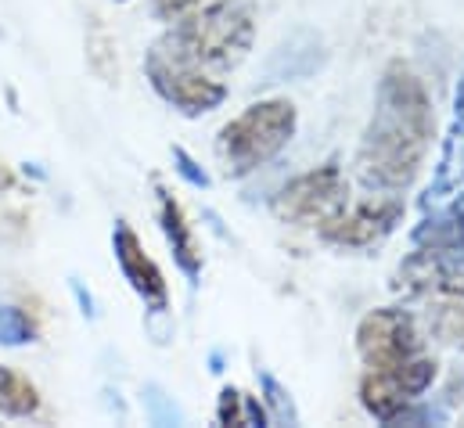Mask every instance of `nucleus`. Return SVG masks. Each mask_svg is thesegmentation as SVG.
Returning <instances> with one entry per match:
<instances>
[{
  "label": "nucleus",
  "instance_id": "obj_6",
  "mask_svg": "<svg viewBox=\"0 0 464 428\" xmlns=\"http://www.w3.org/2000/svg\"><path fill=\"white\" fill-rule=\"evenodd\" d=\"M356 353L367 371H396L411 356L425 353V335L411 310L382 306L356 324Z\"/></svg>",
  "mask_w": 464,
  "mask_h": 428
},
{
  "label": "nucleus",
  "instance_id": "obj_1",
  "mask_svg": "<svg viewBox=\"0 0 464 428\" xmlns=\"http://www.w3.org/2000/svg\"><path fill=\"white\" fill-rule=\"evenodd\" d=\"M436 137V108L421 76L407 62H389L371 122L356 148V177L367 191H407Z\"/></svg>",
  "mask_w": 464,
  "mask_h": 428
},
{
  "label": "nucleus",
  "instance_id": "obj_13",
  "mask_svg": "<svg viewBox=\"0 0 464 428\" xmlns=\"http://www.w3.org/2000/svg\"><path fill=\"white\" fill-rule=\"evenodd\" d=\"M411 238L414 245H429V248H464V191L443 213L425 216Z\"/></svg>",
  "mask_w": 464,
  "mask_h": 428
},
{
  "label": "nucleus",
  "instance_id": "obj_8",
  "mask_svg": "<svg viewBox=\"0 0 464 428\" xmlns=\"http://www.w3.org/2000/svg\"><path fill=\"white\" fill-rule=\"evenodd\" d=\"M144 73H148V83L151 91L173 105L184 115H209L213 108H220L227 102V83L209 76V73H198V69H184V65H173V62H162L155 54L144 58Z\"/></svg>",
  "mask_w": 464,
  "mask_h": 428
},
{
  "label": "nucleus",
  "instance_id": "obj_21",
  "mask_svg": "<svg viewBox=\"0 0 464 428\" xmlns=\"http://www.w3.org/2000/svg\"><path fill=\"white\" fill-rule=\"evenodd\" d=\"M202 4H209V0H151V15L159 22H173V18H180V15H188Z\"/></svg>",
  "mask_w": 464,
  "mask_h": 428
},
{
  "label": "nucleus",
  "instance_id": "obj_18",
  "mask_svg": "<svg viewBox=\"0 0 464 428\" xmlns=\"http://www.w3.org/2000/svg\"><path fill=\"white\" fill-rule=\"evenodd\" d=\"M259 389H263V407L274 422H285V425H295L299 414H295V404H292V393L274 378V374H259Z\"/></svg>",
  "mask_w": 464,
  "mask_h": 428
},
{
  "label": "nucleus",
  "instance_id": "obj_23",
  "mask_svg": "<svg viewBox=\"0 0 464 428\" xmlns=\"http://www.w3.org/2000/svg\"><path fill=\"white\" fill-rule=\"evenodd\" d=\"M119 4H122V0H119Z\"/></svg>",
  "mask_w": 464,
  "mask_h": 428
},
{
  "label": "nucleus",
  "instance_id": "obj_11",
  "mask_svg": "<svg viewBox=\"0 0 464 428\" xmlns=\"http://www.w3.org/2000/svg\"><path fill=\"white\" fill-rule=\"evenodd\" d=\"M360 404H363V411H367L374 422L396 425L400 414H403L414 400L400 389V382H396L389 371H363V378H360Z\"/></svg>",
  "mask_w": 464,
  "mask_h": 428
},
{
  "label": "nucleus",
  "instance_id": "obj_20",
  "mask_svg": "<svg viewBox=\"0 0 464 428\" xmlns=\"http://www.w3.org/2000/svg\"><path fill=\"white\" fill-rule=\"evenodd\" d=\"M173 162H177V173H180L191 188H209V173H206L184 148H173Z\"/></svg>",
  "mask_w": 464,
  "mask_h": 428
},
{
  "label": "nucleus",
  "instance_id": "obj_19",
  "mask_svg": "<svg viewBox=\"0 0 464 428\" xmlns=\"http://www.w3.org/2000/svg\"><path fill=\"white\" fill-rule=\"evenodd\" d=\"M33 338H36V327L18 306H0V342L4 345H25Z\"/></svg>",
  "mask_w": 464,
  "mask_h": 428
},
{
  "label": "nucleus",
  "instance_id": "obj_5",
  "mask_svg": "<svg viewBox=\"0 0 464 428\" xmlns=\"http://www.w3.org/2000/svg\"><path fill=\"white\" fill-rule=\"evenodd\" d=\"M403 213H407V206H403L400 191H371L356 202L349 199L328 223L317 227V238L332 248H349V252L374 248L403 223Z\"/></svg>",
  "mask_w": 464,
  "mask_h": 428
},
{
  "label": "nucleus",
  "instance_id": "obj_15",
  "mask_svg": "<svg viewBox=\"0 0 464 428\" xmlns=\"http://www.w3.org/2000/svg\"><path fill=\"white\" fill-rule=\"evenodd\" d=\"M36 407H40L36 385L25 374H18V371H11V367L0 364V414H7V418H29V414H36Z\"/></svg>",
  "mask_w": 464,
  "mask_h": 428
},
{
  "label": "nucleus",
  "instance_id": "obj_2",
  "mask_svg": "<svg viewBox=\"0 0 464 428\" xmlns=\"http://www.w3.org/2000/svg\"><path fill=\"white\" fill-rule=\"evenodd\" d=\"M252 44H256V4L252 0H209L173 18L148 54L224 80L248 58Z\"/></svg>",
  "mask_w": 464,
  "mask_h": 428
},
{
  "label": "nucleus",
  "instance_id": "obj_4",
  "mask_svg": "<svg viewBox=\"0 0 464 428\" xmlns=\"http://www.w3.org/2000/svg\"><path fill=\"white\" fill-rule=\"evenodd\" d=\"M349 199V177L343 173L339 162H324L310 173H299L292 177L270 202L274 216L281 223H292V227H321L328 223L332 216L346 206Z\"/></svg>",
  "mask_w": 464,
  "mask_h": 428
},
{
  "label": "nucleus",
  "instance_id": "obj_3",
  "mask_svg": "<svg viewBox=\"0 0 464 428\" xmlns=\"http://www.w3.org/2000/svg\"><path fill=\"white\" fill-rule=\"evenodd\" d=\"M295 126H299V112L288 98H266L237 112L217 133V159L224 173L231 180H241L259 166L274 162L295 137Z\"/></svg>",
  "mask_w": 464,
  "mask_h": 428
},
{
  "label": "nucleus",
  "instance_id": "obj_22",
  "mask_svg": "<svg viewBox=\"0 0 464 428\" xmlns=\"http://www.w3.org/2000/svg\"><path fill=\"white\" fill-rule=\"evenodd\" d=\"M454 122L464 126V73H461V80H458V91H454Z\"/></svg>",
  "mask_w": 464,
  "mask_h": 428
},
{
  "label": "nucleus",
  "instance_id": "obj_10",
  "mask_svg": "<svg viewBox=\"0 0 464 428\" xmlns=\"http://www.w3.org/2000/svg\"><path fill=\"white\" fill-rule=\"evenodd\" d=\"M159 227L166 234V245H169L177 267L191 277V285H198V277H202V248H198L195 227L188 223L180 202L169 191H162V188H159Z\"/></svg>",
  "mask_w": 464,
  "mask_h": 428
},
{
  "label": "nucleus",
  "instance_id": "obj_12",
  "mask_svg": "<svg viewBox=\"0 0 464 428\" xmlns=\"http://www.w3.org/2000/svg\"><path fill=\"white\" fill-rule=\"evenodd\" d=\"M464 188V126L461 122H450L447 137H443V148H440V162H436V173H432V184L425 191V206L447 199V195H458Z\"/></svg>",
  "mask_w": 464,
  "mask_h": 428
},
{
  "label": "nucleus",
  "instance_id": "obj_16",
  "mask_svg": "<svg viewBox=\"0 0 464 428\" xmlns=\"http://www.w3.org/2000/svg\"><path fill=\"white\" fill-rule=\"evenodd\" d=\"M217 422L220 425H266L270 422V414H266V407H263V400L259 396H245L241 389H224L220 393V404H217Z\"/></svg>",
  "mask_w": 464,
  "mask_h": 428
},
{
  "label": "nucleus",
  "instance_id": "obj_7",
  "mask_svg": "<svg viewBox=\"0 0 464 428\" xmlns=\"http://www.w3.org/2000/svg\"><path fill=\"white\" fill-rule=\"evenodd\" d=\"M392 292L403 299H464V248H429L418 245L392 274Z\"/></svg>",
  "mask_w": 464,
  "mask_h": 428
},
{
  "label": "nucleus",
  "instance_id": "obj_17",
  "mask_svg": "<svg viewBox=\"0 0 464 428\" xmlns=\"http://www.w3.org/2000/svg\"><path fill=\"white\" fill-rule=\"evenodd\" d=\"M389 374L400 382V389H403L411 400H421V396L432 389V382H436V374H440V364H436L432 356L418 353V356H411L407 364H400V367L389 371Z\"/></svg>",
  "mask_w": 464,
  "mask_h": 428
},
{
  "label": "nucleus",
  "instance_id": "obj_14",
  "mask_svg": "<svg viewBox=\"0 0 464 428\" xmlns=\"http://www.w3.org/2000/svg\"><path fill=\"white\" fill-rule=\"evenodd\" d=\"M421 321H425L429 338H436L447 349H461L464 353V299H458V296H436V299H429Z\"/></svg>",
  "mask_w": 464,
  "mask_h": 428
},
{
  "label": "nucleus",
  "instance_id": "obj_9",
  "mask_svg": "<svg viewBox=\"0 0 464 428\" xmlns=\"http://www.w3.org/2000/svg\"><path fill=\"white\" fill-rule=\"evenodd\" d=\"M112 252H116V263H119V270H122V277H126L130 288L137 292V299H140L151 314H166V310H169V285H166L159 263L148 256L144 241L137 238V230H133L130 223H116Z\"/></svg>",
  "mask_w": 464,
  "mask_h": 428
}]
</instances>
